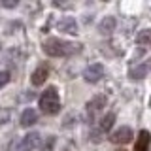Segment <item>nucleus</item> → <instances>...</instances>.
<instances>
[{
	"label": "nucleus",
	"instance_id": "423d86ee",
	"mask_svg": "<svg viewBox=\"0 0 151 151\" xmlns=\"http://www.w3.org/2000/svg\"><path fill=\"white\" fill-rule=\"evenodd\" d=\"M151 145V132L149 130H140L136 136V144H134V151H149Z\"/></svg>",
	"mask_w": 151,
	"mask_h": 151
},
{
	"label": "nucleus",
	"instance_id": "dca6fc26",
	"mask_svg": "<svg viewBox=\"0 0 151 151\" xmlns=\"http://www.w3.org/2000/svg\"><path fill=\"white\" fill-rule=\"evenodd\" d=\"M9 117H12V111L6 110V108H0V125L8 123V121H9Z\"/></svg>",
	"mask_w": 151,
	"mask_h": 151
},
{
	"label": "nucleus",
	"instance_id": "1a4fd4ad",
	"mask_svg": "<svg viewBox=\"0 0 151 151\" xmlns=\"http://www.w3.org/2000/svg\"><path fill=\"white\" fill-rule=\"evenodd\" d=\"M47 76H49V70H47V66H45V64H42V66H38L34 72H32L30 81H32V85L40 87V85H44V83H45Z\"/></svg>",
	"mask_w": 151,
	"mask_h": 151
},
{
	"label": "nucleus",
	"instance_id": "f03ea898",
	"mask_svg": "<svg viewBox=\"0 0 151 151\" xmlns=\"http://www.w3.org/2000/svg\"><path fill=\"white\" fill-rule=\"evenodd\" d=\"M40 110L45 115H55L60 111V100H59V91L57 87H47L40 96Z\"/></svg>",
	"mask_w": 151,
	"mask_h": 151
},
{
	"label": "nucleus",
	"instance_id": "f257e3e1",
	"mask_svg": "<svg viewBox=\"0 0 151 151\" xmlns=\"http://www.w3.org/2000/svg\"><path fill=\"white\" fill-rule=\"evenodd\" d=\"M81 51V44L60 40V38H49L44 42V53L49 57H70Z\"/></svg>",
	"mask_w": 151,
	"mask_h": 151
},
{
	"label": "nucleus",
	"instance_id": "4468645a",
	"mask_svg": "<svg viewBox=\"0 0 151 151\" xmlns=\"http://www.w3.org/2000/svg\"><path fill=\"white\" fill-rule=\"evenodd\" d=\"M113 123H115V113H106V115L100 119V130L108 132L113 127Z\"/></svg>",
	"mask_w": 151,
	"mask_h": 151
},
{
	"label": "nucleus",
	"instance_id": "f3484780",
	"mask_svg": "<svg viewBox=\"0 0 151 151\" xmlns=\"http://www.w3.org/2000/svg\"><path fill=\"white\" fill-rule=\"evenodd\" d=\"M53 145H55V138L49 136V138H47V144L42 145V151H53Z\"/></svg>",
	"mask_w": 151,
	"mask_h": 151
},
{
	"label": "nucleus",
	"instance_id": "a211bd4d",
	"mask_svg": "<svg viewBox=\"0 0 151 151\" xmlns=\"http://www.w3.org/2000/svg\"><path fill=\"white\" fill-rule=\"evenodd\" d=\"M2 6L4 8H13V6H17V0H4Z\"/></svg>",
	"mask_w": 151,
	"mask_h": 151
},
{
	"label": "nucleus",
	"instance_id": "0eeeda50",
	"mask_svg": "<svg viewBox=\"0 0 151 151\" xmlns=\"http://www.w3.org/2000/svg\"><path fill=\"white\" fill-rule=\"evenodd\" d=\"M149 70H151V60H144V63L136 64L134 68H130L129 76H130V79H142L149 74Z\"/></svg>",
	"mask_w": 151,
	"mask_h": 151
},
{
	"label": "nucleus",
	"instance_id": "39448f33",
	"mask_svg": "<svg viewBox=\"0 0 151 151\" xmlns=\"http://www.w3.org/2000/svg\"><path fill=\"white\" fill-rule=\"evenodd\" d=\"M132 129L130 127H119L115 132H111L110 136V142H113V144H129V142L132 140Z\"/></svg>",
	"mask_w": 151,
	"mask_h": 151
},
{
	"label": "nucleus",
	"instance_id": "9d476101",
	"mask_svg": "<svg viewBox=\"0 0 151 151\" xmlns=\"http://www.w3.org/2000/svg\"><path fill=\"white\" fill-rule=\"evenodd\" d=\"M115 25H117L115 17L108 15V17H104L102 21H100V25H98V32H100L102 36H110L111 32L115 30Z\"/></svg>",
	"mask_w": 151,
	"mask_h": 151
},
{
	"label": "nucleus",
	"instance_id": "6ab92c4d",
	"mask_svg": "<svg viewBox=\"0 0 151 151\" xmlns=\"http://www.w3.org/2000/svg\"><path fill=\"white\" fill-rule=\"evenodd\" d=\"M121 151H123V149H121Z\"/></svg>",
	"mask_w": 151,
	"mask_h": 151
},
{
	"label": "nucleus",
	"instance_id": "f8f14e48",
	"mask_svg": "<svg viewBox=\"0 0 151 151\" xmlns=\"http://www.w3.org/2000/svg\"><path fill=\"white\" fill-rule=\"evenodd\" d=\"M38 121V113H36V110H32V108H27L25 111L21 113V127H32L34 123Z\"/></svg>",
	"mask_w": 151,
	"mask_h": 151
},
{
	"label": "nucleus",
	"instance_id": "2eb2a0df",
	"mask_svg": "<svg viewBox=\"0 0 151 151\" xmlns=\"http://www.w3.org/2000/svg\"><path fill=\"white\" fill-rule=\"evenodd\" d=\"M9 79H12V76H9L8 70H0V89L6 87V85L9 83Z\"/></svg>",
	"mask_w": 151,
	"mask_h": 151
},
{
	"label": "nucleus",
	"instance_id": "ddd939ff",
	"mask_svg": "<svg viewBox=\"0 0 151 151\" xmlns=\"http://www.w3.org/2000/svg\"><path fill=\"white\" fill-rule=\"evenodd\" d=\"M136 42L140 45H145V47H151V28H145V30H140L138 36H136Z\"/></svg>",
	"mask_w": 151,
	"mask_h": 151
},
{
	"label": "nucleus",
	"instance_id": "6e6552de",
	"mask_svg": "<svg viewBox=\"0 0 151 151\" xmlns=\"http://www.w3.org/2000/svg\"><path fill=\"white\" fill-rule=\"evenodd\" d=\"M57 27L60 32H66V34H78V23L74 17H63L57 23Z\"/></svg>",
	"mask_w": 151,
	"mask_h": 151
},
{
	"label": "nucleus",
	"instance_id": "20e7f679",
	"mask_svg": "<svg viewBox=\"0 0 151 151\" xmlns=\"http://www.w3.org/2000/svg\"><path fill=\"white\" fill-rule=\"evenodd\" d=\"M102 76H104V66H102L100 63H93V64H89L87 68L83 70V79H85L87 83H96V81H100Z\"/></svg>",
	"mask_w": 151,
	"mask_h": 151
},
{
	"label": "nucleus",
	"instance_id": "7ed1b4c3",
	"mask_svg": "<svg viewBox=\"0 0 151 151\" xmlns=\"http://www.w3.org/2000/svg\"><path fill=\"white\" fill-rule=\"evenodd\" d=\"M40 144V134L38 132H28L21 138V142L13 144V147H9V151H32L34 147H38Z\"/></svg>",
	"mask_w": 151,
	"mask_h": 151
},
{
	"label": "nucleus",
	"instance_id": "9b49d317",
	"mask_svg": "<svg viewBox=\"0 0 151 151\" xmlns=\"http://www.w3.org/2000/svg\"><path fill=\"white\" fill-rule=\"evenodd\" d=\"M104 106H106V96H102V94L94 96L93 100H89V102H87V111H89V115L93 117L94 113H98Z\"/></svg>",
	"mask_w": 151,
	"mask_h": 151
}]
</instances>
